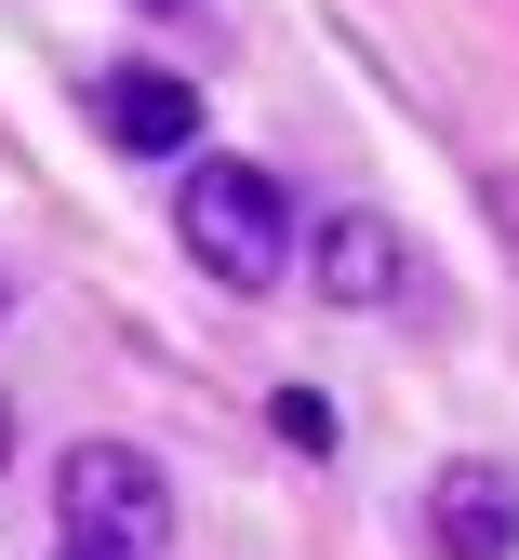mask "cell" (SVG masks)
Listing matches in <instances>:
<instances>
[{"mask_svg": "<svg viewBox=\"0 0 519 560\" xmlns=\"http://www.w3.org/2000/svg\"><path fill=\"white\" fill-rule=\"evenodd\" d=\"M54 521H67V560H174V467L146 441H67Z\"/></svg>", "mask_w": 519, "mask_h": 560, "instance_id": "1", "label": "cell"}, {"mask_svg": "<svg viewBox=\"0 0 519 560\" xmlns=\"http://www.w3.org/2000/svg\"><path fill=\"white\" fill-rule=\"evenodd\" d=\"M174 241H187L200 280L267 294V280L293 267V200H280V174H253V161H187V187H174Z\"/></svg>", "mask_w": 519, "mask_h": 560, "instance_id": "2", "label": "cell"}, {"mask_svg": "<svg viewBox=\"0 0 519 560\" xmlns=\"http://www.w3.org/2000/svg\"><path fill=\"white\" fill-rule=\"evenodd\" d=\"M307 280H320V307H400L413 294V241L374 214V200H333V214L307 228Z\"/></svg>", "mask_w": 519, "mask_h": 560, "instance_id": "3", "label": "cell"}, {"mask_svg": "<svg viewBox=\"0 0 519 560\" xmlns=\"http://www.w3.org/2000/svg\"><path fill=\"white\" fill-rule=\"evenodd\" d=\"M426 547L439 560H519V467L453 454V467L426 480Z\"/></svg>", "mask_w": 519, "mask_h": 560, "instance_id": "4", "label": "cell"}, {"mask_svg": "<svg viewBox=\"0 0 519 560\" xmlns=\"http://www.w3.org/2000/svg\"><path fill=\"white\" fill-rule=\"evenodd\" d=\"M94 120H107V148H133V161H200V94L174 81V67L94 81Z\"/></svg>", "mask_w": 519, "mask_h": 560, "instance_id": "5", "label": "cell"}, {"mask_svg": "<svg viewBox=\"0 0 519 560\" xmlns=\"http://www.w3.org/2000/svg\"><path fill=\"white\" fill-rule=\"evenodd\" d=\"M267 428H280L293 454H333V441H346V413H333L320 387H280V400H267Z\"/></svg>", "mask_w": 519, "mask_h": 560, "instance_id": "6", "label": "cell"}, {"mask_svg": "<svg viewBox=\"0 0 519 560\" xmlns=\"http://www.w3.org/2000/svg\"><path fill=\"white\" fill-rule=\"evenodd\" d=\"M480 214H493V241H506V254H519V174H506V161H493V174H480Z\"/></svg>", "mask_w": 519, "mask_h": 560, "instance_id": "7", "label": "cell"}, {"mask_svg": "<svg viewBox=\"0 0 519 560\" xmlns=\"http://www.w3.org/2000/svg\"><path fill=\"white\" fill-rule=\"evenodd\" d=\"M0 467H14V387H0Z\"/></svg>", "mask_w": 519, "mask_h": 560, "instance_id": "8", "label": "cell"}, {"mask_svg": "<svg viewBox=\"0 0 519 560\" xmlns=\"http://www.w3.org/2000/svg\"><path fill=\"white\" fill-rule=\"evenodd\" d=\"M0 320H14V280H0Z\"/></svg>", "mask_w": 519, "mask_h": 560, "instance_id": "9", "label": "cell"}]
</instances>
